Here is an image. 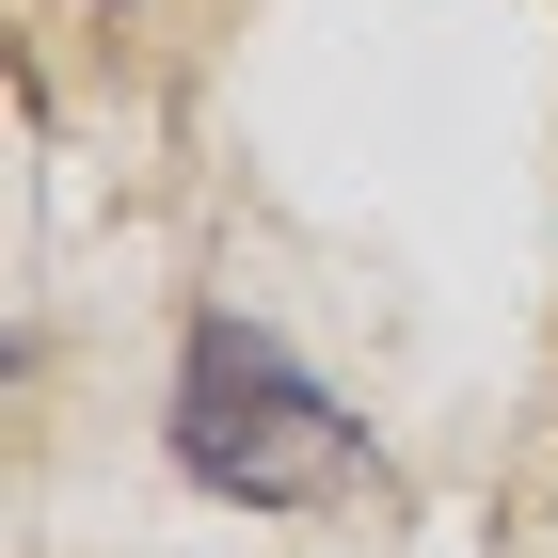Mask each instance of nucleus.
Instances as JSON below:
<instances>
[{
    "label": "nucleus",
    "instance_id": "obj_1",
    "mask_svg": "<svg viewBox=\"0 0 558 558\" xmlns=\"http://www.w3.org/2000/svg\"><path fill=\"white\" fill-rule=\"evenodd\" d=\"M175 463L240 495V511H303V495H351V415L303 384L256 319H192V367H175Z\"/></svg>",
    "mask_w": 558,
    "mask_h": 558
}]
</instances>
